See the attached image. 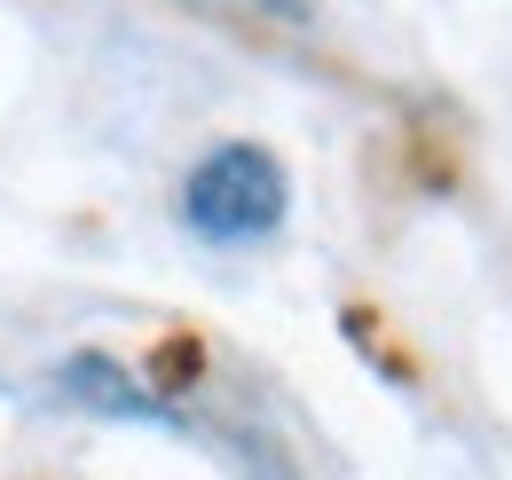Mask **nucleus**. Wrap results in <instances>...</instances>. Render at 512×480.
<instances>
[{
    "mask_svg": "<svg viewBox=\"0 0 512 480\" xmlns=\"http://www.w3.org/2000/svg\"><path fill=\"white\" fill-rule=\"evenodd\" d=\"M284 205H292L284 166H276V150H260V142H221V150H205L190 166V181H182V213H190L197 237H213V244L268 237V229L284 221Z\"/></svg>",
    "mask_w": 512,
    "mask_h": 480,
    "instance_id": "f257e3e1",
    "label": "nucleus"
},
{
    "mask_svg": "<svg viewBox=\"0 0 512 480\" xmlns=\"http://www.w3.org/2000/svg\"><path fill=\"white\" fill-rule=\"evenodd\" d=\"M64 394L87 402V410H111V418H158V394L142 378H127V362H111V355H71Z\"/></svg>",
    "mask_w": 512,
    "mask_h": 480,
    "instance_id": "f03ea898",
    "label": "nucleus"
},
{
    "mask_svg": "<svg viewBox=\"0 0 512 480\" xmlns=\"http://www.w3.org/2000/svg\"><path fill=\"white\" fill-rule=\"evenodd\" d=\"M205 8H229V16H260V24H308V0H205Z\"/></svg>",
    "mask_w": 512,
    "mask_h": 480,
    "instance_id": "7ed1b4c3",
    "label": "nucleus"
}]
</instances>
